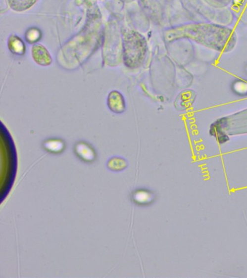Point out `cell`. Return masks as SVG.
Here are the masks:
<instances>
[{
  "label": "cell",
  "instance_id": "cell-4",
  "mask_svg": "<svg viewBox=\"0 0 247 278\" xmlns=\"http://www.w3.org/2000/svg\"><path fill=\"white\" fill-rule=\"evenodd\" d=\"M107 105L109 109L115 113H123L126 110L124 98L123 95L117 91H113L109 93L107 98Z\"/></svg>",
  "mask_w": 247,
  "mask_h": 278
},
{
  "label": "cell",
  "instance_id": "cell-7",
  "mask_svg": "<svg viewBox=\"0 0 247 278\" xmlns=\"http://www.w3.org/2000/svg\"><path fill=\"white\" fill-rule=\"evenodd\" d=\"M8 48L11 52L18 55H22L26 51L24 43L19 37L15 35H11L8 39Z\"/></svg>",
  "mask_w": 247,
  "mask_h": 278
},
{
  "label": "cell",
  "instance_id": "cell-1",
  "mask_svg": "<svg viewBox=\"0 0 247 278\" xmlns=\"http://www.w3.org/2000/svg\"><path fill=\"white\" fill-rule=\"evenodd\" d=\"M147 52L145 37L135 31H130L123 40V60L129 68H137L142 65Z\"/></svg>",
  "mask_w": 247,
  "mask_h": 278
},
{
  "label": "cell",
  "instance_id": "cell-9",
  "mask_svg": "<svg viewBox=\"0 0 247 278\" xmlns=\"http://www.w3.org/2000/svg\"><path fill=\"white\" fill-rule=\"evenodd\" d=\"M9 5L12 10L22 12L32 7L37 0H7Z\"/></svg>",
  "mask_w": 247,
  "mask_h": 278
},
{
  "label": "cell",
  "instance_id": "cell-8",
  "mask_svg": "<svg viewBox=\"0 0 247 278\" xmlns=\"http://www.w3.org/2000/svg\"><path fill=\"white\" fill-rule=\"evenodd\" d=\"M44 149L52 154H59L65 149V143L60 139H49L43 143Z\"/></svg>",
  "mask_w": 247,
  "mask_h": 278
},
{
  "label": "cell",
  "instance_id": "cell-2",
  "mask_svg": "<svg viewBox=\"0 0 247 278\" xmlns=\"http://www.w3.org/2000/svg\"><path fill=\"white\" fill-rule=\"evenodd\" d=\"M74 152L80 160L87 163L95 162L97 158L96 151L89 143L80 141L74 147Z\"/></svg>",
  "mask_w": 247,
  "mask_h": 278
},
{
  "label": "cell",
  "instance_id": "cell-3",
  "mask_svg": "<svg viewBox=\"0 0 247 278\" xmlns=\"http://www.w3.org/2000/svg\"><path fill=\"white\" fill-rule=\"evenodd\" d=\"M31 55L36 63L42 66H48L52 62L48 50L42 45H35L31 49Z\"/></svg>",
  "mask_w": 247,
  "mask_h": 278
},
{
  "label": "cell",
  "instance_id": "cell-6",
  "mask_svg": "<svg viewBox=\"0 0 247 278\" xmlns=\"http://www.w3.org/2000/svg\"><path fill=\"white\" fill-rule=\"evenodd\" d=\"M129 166L128 161L120 157H112L107 161V168L109 171L119 173L123 171Z\"/></svg>",
  "mask_w": 247,
  "mask_h": 278
},
{
  "label": "cell",
  "instance_id": "cell-5",
  "mask_svg": "<svg viewBox=\"0 0 247 278\" xmlns=\"http://www.w3.org/2000/svg\"><path fill=\"white\" fill-rule=\"evenodd\" d=\"M154 199V194L149 190H145V189L136 190L132 193V201L138 205H148L152 202Z\"/></svg>",
  "mask_w": 247,
  "mask_h": 278
},
{
  "label": "cell",
  "instance_id": "cell-10",
  "mask_svg": "<svg viewBox=\"0 0 247 278\" xmlns=\"http://www.w3.org/2000/svg\"><path fill=\"white\" fill-rule=\"evenodd\" d=\"M41 38V32L39 29H31L26 34V40L29 43H35Z\"/></svg>",
  "mask_w": 247,
  "mask_h": 278
}]
</instances>
